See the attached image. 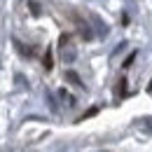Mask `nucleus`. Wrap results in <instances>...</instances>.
<instances>
[{
  "label": "nucleus",
  "mask_w": 152,
  "mask_h": 152,
  "mask_svg": "<svg viewBox=\"0 0 152 152\" xmlns=\"http://www.w3.org/2000/svg\"><path fill=\"white\" fill-rule=\"evenodd\" d=\"M148 89H150V91H152V82H150V87H148Z\"/></svg>",
  "instance_id": "10"
},
{
  "label": "nucleus",
  "mask_w": 152,
  "mask_h": 152,
  "mask_svg": "<svg viewBox=\"0 0 152 152\" xmlns=\"http://www.w3.org/2000/svg\"><path fill=\"white\" fill-rule=\"evenodd\" d=\"M138 126L143 129V131H148V133H152V117H143L140 122H138Z\"/></svg>",
  "instance_id": "3"
},
{
  "label": "nucleus",
  "mask_w": 152,
  "mask_h": 152,
  "mask_svg": "<svg viewBox=\"0 0 152 152\" xmlns=\"http://www.w3.org/2000/svg\"><path fill=\"white\" fill-rule=\"evenodd\" d=\"M136 54H138V52H131V54L126 56V61H124V68H129V66L133 63V58H136Z\"/></svg>",
  "instance_id": "8"
},
{
  "label": "nucleus",
  "mask_w": 152,
  "mask_h": 152,
  "mask_svg": "<svg viewBox=\"0 0 152 152\" xmlns=\"http://www.w3.org/2000/svg\"><path fill=\"white\" fill-rule=\"evenodd\" d=\"M66 80H68V82H73V84L80 87V89L84 87V84H82V80H80V75H77L75 70H66Z\"/></svg>",
  "instance_id": "2"
},
{
  "label": "nucleus",
  "mask_w": 152,
  "mask_h": 152,
  "mask_svg": "<svg viewBox=\"0 0 152 152\" xmlns=\"http://www.w3.org/2000/svg\"><path fill=\"white\" fill-rule=\"evenodd\" d=\"M47 103H49V108H52L54 113H58V105L54 103V94H52V91H47Z\"/></svg>",
  "instance_id": "6"
},
{
  "label": "nucleus",
  "mask_w": 152,
  "mask_h": 152,
  "mask_svg": "<svg viewBox=\"0 0 152 152\" xmlns=\"http://www.w3.org/2000/svg\"><path fill=\"white\" fill-rule=\"evenodd\" d=\"M31 12H33L35 17H38V14H40V7H38V5H35V2H31Z\"/></svg>",
  "instance_id": "9"
},
{
  "label": "nucleus",
  "mask_w": 152,
  "mask_h": 152,
  "mask_svg": "<svg viewBox=\"0 0 152 152\" xmlns=\"http://www.w3.org/2000/svg\"><path fill=\"white\" fill-rule=\"evenodd\" d=\"M91 21H94V23H96V31H98V35H101V38H105V35H108V26H105L103 21L98 19L96 14H91Z\"/></svg>",
  "instance_id": "1"
},
{
  "label": "nucleus",
  "mask_w": 152,
  "mask_h": 152,
  "mask_svg": "<svg viewBox=\"0 0 152 152\" xmlns=\"http://www.w3.org/2000/svg\"><path fill=\"white\" fill-rule=\"evenodd\" d=\"M54 66H52V52L47 49V54H45V70H52Z\"/></svg>",
  "instance_id": "7"
},
{
  "label": "nucleus",
  "mask_w": 152,
  "mask_h": 152,
  "mask_svg": "<svg viewBox=\"0 0 152 152\" xmlns=\"http://www.w3.org/2000/svg\"><path fill=\"white\" fill-rule=\"evenodd\" d=\"M63 61L73 63V61H75V49H66V47H63Z\"/></svg>",
  "instance_id": "5"
},
{
  "label": "nucleus",
  "mask_w": 152,
  "mask_h": 152,
  "mask_svg": "<svg viewBox=\"0 0 152 152\" xmlns=\"http://www.w3.org/2000/svg\"><path fill=\"white\" fill-rule=\"evenodd\" d=\"M58 98H61V101H68V105H75V98L68 94L66 89H58Z\"/></svg>",
  "instance_id": "4"
}]
</instances>
